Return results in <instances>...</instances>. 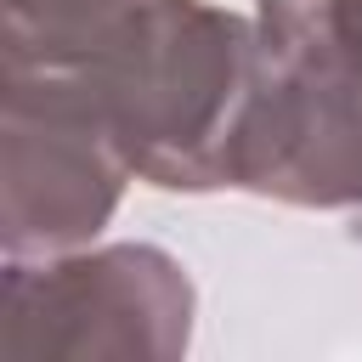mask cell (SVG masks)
I'll use <instances>...</instances> for the list:
<instances>
[{
	"label": "cell",
	"instance_id": "obj_1",
	"mask_svg": "<svg viewBox=\"0 0 362 362\" xmlns=\"http://www.w3.org/2000/svg\"><path fill=\"white\" fill-rule=\"evenodd\" d=\"M136 181L164 192L238 187L260 79L255 17L209 0H124L79 62Z\"/></svg>",
	"mask_w": 362,
	"mask_h": 362
},
{
	"label": "cell",
	"instance_id": "obj_2",
	"mask_svg": "<svg viewBox=\"0 0 362 362\" xmlns=\"http://www.w3.org/2000/svg\"><path fill=\"white\" fill-rule=\"evenodd\" d=\"M192 277L158 243H102L6 260V362H170L192 345Z\"/></svg>",
	"mask_w": 362,
	"mask_h": 362
},
{
	"label": "cell",
	"instance_id": "obj_3",
	"mask_svg": "<svg viewBox=\"0 0 362 362\" xmlns=\"http://www.w3.org/2000/svg\"><path fill=\"white\" fill-rule=\"evenodd\" d=\"M130 158L79 68H6L0 243L6 260L85 249L119 209Z\"/></svg>",
	"mask_w": 362,
	"mask_h": 362
},
{
	"label": "cell",
	"instance_id": "obj_4",
	"mask_svg": "<svg viewBox=\"0 0 362 362\" xmlns=\"http://www.w3.org/2000/svg\"><path fill=\"white\" fill-rule=\"evenodd\" d=\"M322 11H328L334 28L345 34V45L362 57V0H322Z\"/></svg>",
	"mask_w": 362,
	"mask_h": 362
}]
</instances>
